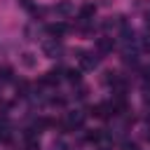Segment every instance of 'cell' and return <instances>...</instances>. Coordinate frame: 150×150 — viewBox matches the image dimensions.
<instances>
[{"label":"cell","instance_id":"8fae6325","mask_svg":"<svg viewBox=\"0 0 150 150\" xmlns=\"http://www.w3.org/2000/svg\"><path fill=\"white\" fill-rule=\"evenodd\" d=\"M66 80H68V82H73V84H80V70L68 68V70H66Z\"/></svg>","mask_w":150,"mask_h":150},{"label":"cell","instance_id":"5b68a950","mask_svg":"<svg viewBox=\"0 0 150 150\" xmlns=\"http://www.w3.org/2000/svg\"><path fill=\"white\" fill-rule=\"evenodd\" d=\"M91 112L96 115V117H110V115H115V110H112V103H98V105H94L91 108Z\"/></svg>","mask_w":150,"mask_h":150},{"label":"cell","instance_id":"ba28073f","mask_svg":"<svg viewBox=\"0 0 150 150\" xmlns=\"http://www.w3.org/2000/svg\"><path fill=\"white\" fill-rule=\"evenodd\" d=\"M94 14H96V7H94L91 2H87V5L80 7V19H82V21H89Z\"/></svg>","mask_w":150,"mask_h":150},{"label":"cell","instance_id":"9c48e42d","mask_svg":"<svg viewBox=\"0 0 150 150\" xmlns=\"http://www.w3.org/2000/svg\"><path fill=\"white\" fill-rule=\"evenodd\" d=\"M59 82H61V70H49L42 77V84H59Z\"/></svg>","mask_w":150,"mask_h":150},{"label":"cell","instance_id":"e0dca14e","mask_svg":"<svg viewBox=\"0 0 150 150\" xmlns=\"http://www.w3.org/2000/svg\"><path fill=\"white\" fill-rule=\"evenodd\" d=\"M145 23H148V26H150V14H148V19H145Z\"/></svg>","mask_w":150,"mask_h":150},{"label":"cell","instance_id":"8992f818","mask_svg":"<svg viewBox=\"0 0 150 150\" xmlns=\"http://www.w3.org/2000/svg\"><path fill=\"white\" fill-rule=\"evenodd\" d=\"M66 30H68V26H66V23H61V21H56V23H49V26H47V33H49L52 38H61Z\"/></svg>","mask_w":150,"mask_h":150},{"label":"cell","instance_id":"7c38bea8","mask_svg":"<svg viewBox=\"0 0 150 150\" xmlns=\"http://www.w3.org/2000/svg\"><path fill=\"white\" fill-rule=\"evenodd\" d=\"M21 61H23V66H28V68H33V66H35V56H33V54H30V52H26V54H23V59H21Z\"/></svg>","mask_w":150,"mask_h":150},{"label":"cell","instance_id":"9a60e30c","mask_svg":"<svg viewBox=\"0 0 150 150\" xmlns=\"http://www.w3.org/2000/svg\"><path fill=\"white\" fill-rule=\"evenodd\" d=\"M122 150H138V145H136L134 141H124V143H122Z\"/></svg>","mask_w":150,"mask_h":150},{"label":"cell","instance_id":"277c9868","mask_svg":"<svg viewBox=\"0 0 150 150\" xmlns=\"http://www.w3.org/2000/svg\"><path fill=\"white\" fill-rule=\"evenodd\" d=\"M80 66H82L84 70H94V68L98 66V59H96L94 54H89V52H82V56H80Z\"/></svg>","mask_w":150,"mask_h":150},{"label":"cell","instance_id":"d6986e66","mask_svg":"<svg viewBox=\"0 0 150 150\" xmlns=\"http://www.w3.org/2000/svg\"><path fill=\"white\" fill-rule=\"evenodd\" d=\"M148 141H150V134H148Z\"/></svg>","mask_w":150,"mask_h":150},{"label":"cell","instance_id":"3957f363","mask_svg":"<svg viewBox=\"0 0 150 150\" xmlns=\"http://www.w3.org/2000/svg\"><path fill=\"white\" fill-rule=\"evenodd\" d=\"M54 12H56V16H70V14H75V5L70 0H61L54 5Z\"/></svg>","mask_w":150,"mask_h":150},{"label":"cell","instance_id":"6da1fadb","mask_svg":"<svg viewBox=\"0 0 150 150\" xmlns=\"http://www.w3.org/2000/svg\"><path fill=\"white\" fill-rule=\"evenodd\" d=\"M42 52H45V56L54 59V56L61 52V42H59L56 38H49V40H45V42H42Z\"/></svg>","mask_w":150,"mask_h":150},{"label":"cell","instance_id":"2e32d148","mask_svg":"<svg viewBox=\"0 0 150 150\" xmlns=\"http://www.w3.org/2000/svg\"><path fill=\"white\" fill-rule=\"evenodd\" d=\"M21 2V7H26V9H33V2L30 0H19Z\"/></svg>","mask_w":150,"mask_h":150},{"label":"cell","instance_id":"5bb4252c","mask_svg":"<svg viewBox=\"0 0 150 150\" xmlns=\"http://www.w3.org/2000/svg\"><path fill=\"white\" fill-rule=\"evenodd\" d=\"M0 80H5V82L12 80V70H9V68H2V70H0Z\"/></svg>","mask_w":150,"mask_h":150},{"label":"cell","instance_id":"52a82bcc","mask_svg":"<svg viewBox=\"0 0 150 150\" xmlns=\"http://www.w3.org/2000/svg\"><path fill=\"white\" fill-rule=\"evenodd\" d=\"M112 47H115V40H112V38H98V42H96V49H98L101 54L112 52Z\"/></svg>","mask_w":150,"mask_h":150},{"label":"cell","instance_id":"4fadbf2b","mask_svg":"<svg viewBox=\"0 0 150 150\" xmlns=\"http://www.w3.org/2000/svg\"><path fill=\"white\" fill-rule=\"evenodd\" d=\"M16 94L19 96H28V84L21 80V82H16Z\"/></svg>","mask_w":150,"mask_h":150},{"label":"cell","instance_id":"30bf717a","mask_svg":"<svg viewBox=\"0 0 150 150\" xmlns=\"http://www.w3.org/2000/svg\"><path fill=\"white\" fill-rule=\"evenodd\" d=\"M103 26L110 30V28H117V26H122V28H124L127 23H124V19H122V16H108V19L103 21Z\"/></svg>","mask_w":150,"mask_h":150},{"label":"cell","instance_id":"ac0fdd59","mask_svg":"<svg viewBox=\"0 0 150 150\" xmlns=\"http://www.w3.org/2000/svg\"><path fill=\"white\" fill-rule=\"evenodd\" d=\"M145 122H148V124H150V115H148V117H145Z\"/></svg>","mask_w":150,"mask_h":150},{"label":"cell","instance_id":"7a4b0ae2","mask_svg":"<svg viewBox=\"0 0 150 150\" xmlns=\"http://www.w3.org/2000/svg\"><path fill=\"white\" fill-rule=\"evenodd\" d=\"M66 129H80L82 124H84V115L80 112V110H75V112H68V117H66Z\"/></svg>","mask_w":150,"mask_h":150}]
</instances>
